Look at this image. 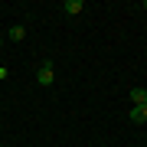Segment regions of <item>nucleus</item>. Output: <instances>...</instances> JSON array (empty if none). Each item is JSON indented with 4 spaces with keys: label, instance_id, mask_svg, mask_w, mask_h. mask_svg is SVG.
<instances>
[{
    "label": "nucleus",
    "instance_id": "7",
    "mask_svg": "<svg viewBox=\"0 0 147 147\" xmlns=\"http://www.w3.org/2000/svg\"><path fill=\"white\" fill-rule=\"evenodd\" d=\"M144 10H147V3H144Z\"/></svg>",
    "mask_w": 147,
    "mask_h": 147
},
{
    "label": "nucleus",
    "instance_id": "4",
    "mask_svg": "<svg viewBox=\"0 0 147 147\" xmlns=\"http://www.w3.org/2000/svg\"><path fill=\"white\" fill-rule=\"evenodd\" d=\"M131 101L134 105H147V88H131Z\"/></svg>",
    "mask_w": 147,
    "mask_h": 147
},
{
    "label": "nucleus",
    "instance_id": "1",
    "mask_svg": "<svg viewBox=\"0 0 147 147\" xmlns=\"http://www.w3.org/2000/svg\"><path fill=\"white\" fill-rule=\"evenodd\" d=\"M53 79H56V69H53V62H39V72H36V82L39 85H53Z\"/></svg>",
    "mask_w": 147,
    "mask_h": 147
},
{
    "label": "nucleus",
    "instance_id": "5",
    "mask_svg": "<svg viewBox=\"0 0 147 147\" xmlns=\"http://www.w3.org/2000/svg\"><path fill=\"white\" fill-rule=\"evenodd\" d=\"M23 36H26V30H23L20 23H16V26H10V33H7V39H13V42H20Z\"/></svg>",
    "mask_w": 147,
    "mask_h": 147
},
{
    "label": "nucleus",
    "instance_id": "2",
    "mask_svg": "<svg viewBox=\"0 0 147 147\" xmlns=\"http://www.w3.org/2000/svg\"><path fill=\"white\" fill-rule=\"evenodd\" d=\"M131 121L134 124H147V105H131Z\"/></svg>",
    "mask_w": 147,
    "mask_h": 147
},
{
    "label": "nucleus",
    "instance_id": "3",
    "mask_svg": "<svg viewBox=\"0 0 147 147\" xmlns=\"http://www.w3.org/2000/svg\"><path fill=\"white\" fill-rule=\"evenodd\" d=\"M82 10H85L82 0H65V3H62V13H69V16H79Z\"/></svg>",
    "mask_w": 147,
    "mask_h": 147
},
{
    "label": "nucleus",
    "instance_id": "6",
    "mask_svg": "<svg viewBox=\"0 0 147 147\" xmlns=\"http://www.w3.org/2000/svg\"><path fill=\"white\" fill-rule=\"evenodd\" d=\"M0 42H3V36H0Z\"/></svg>",
    "mask_w": 147,
    "mask_h": 147
}]
</instances>
